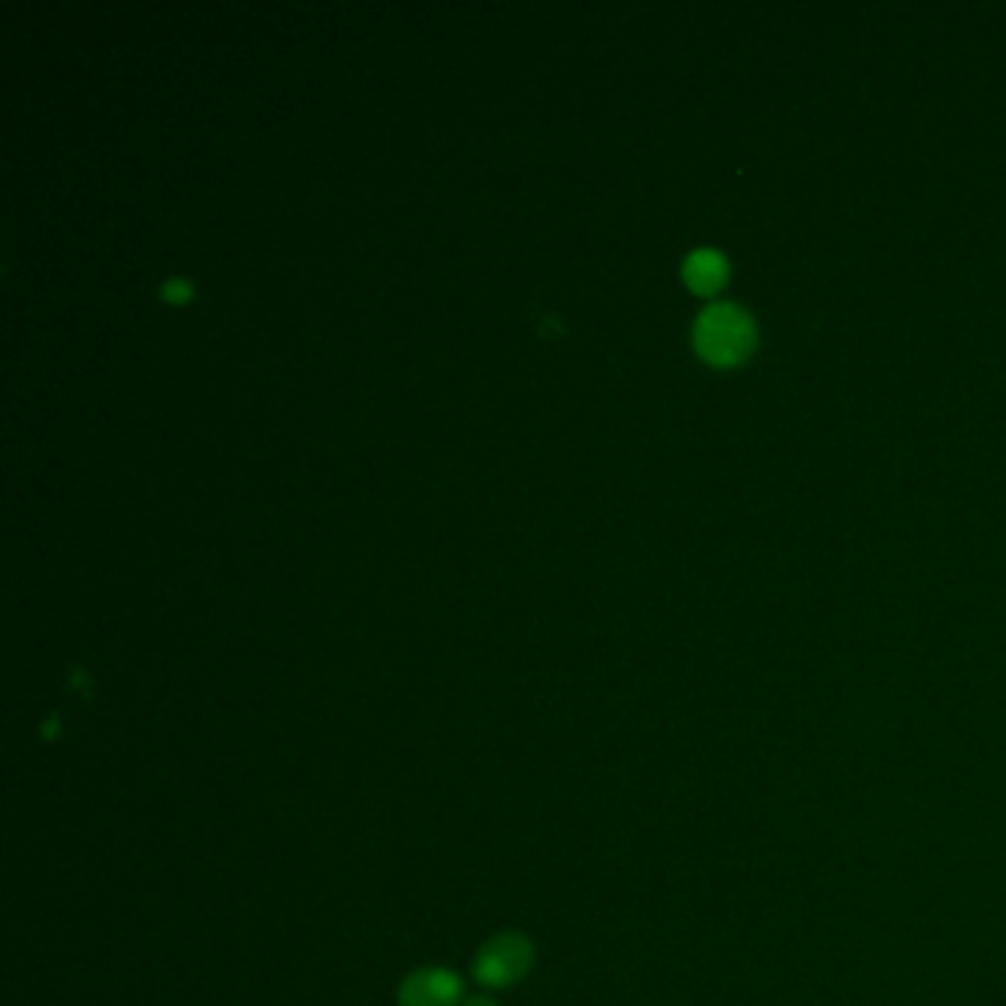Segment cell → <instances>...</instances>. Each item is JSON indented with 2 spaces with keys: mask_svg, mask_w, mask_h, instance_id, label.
Here are the masks:
<instances>
[{
  "mask_svg": "<svg viewBox=\"0 0 1006 1006\" xmlns=\"http://www.w3.org/2000/svg\"><path fill=\"white\" fill-rule=\"evenodd\" d=\"M694 340H697V348L709 364L735 366L750 355L756 334H753V322L741 310L718 305L702 313Z\"/></svg>",
  "mask_w": 1006,
  "mask_h": 1006,
  "instance_id": "1",
  "label": "cell"
},
{
  "mask_svg": "<svg viewBox=\"0 0 1006 1006\" xmlns=\"http://www.w3.org/2000/svg\"><path fill=\"white\" fill-rule=\"evenodd\" d=\"M528 965H531V945L517 933H505V936L490 939L479 950V957L472 962V974L484 986L502 988L523 978Z\"/></svg>",
  "mask_w": 1006,
  "mask_h": 1006,
  "instance_id": "2",
  "label": "cell"
},
{
  "mask_svg": "<svg viewBox=\"0 0 1006 1006\" xmlns=\"http://www.w3.org/2000/svg\"><path fill=\"white\" fill-rule=\"evenodd\" d=\"M402 1006H455L460 1001V980L451 971L422 969L399 988Z\"/></svg>",
  "mask_w": 1006,
  "mask_h": 1006,
  "instance_id": "3",
  "label": "cell"
},
{
  "mask_svg": "<svg viewBox=\"0 0 1006 1006\" xmlns=\"http://www.w3.org/2000/svg\"><path fill=\"white\" fill-rule=\"evenodd\" d=\"M685 281L697 293H715L727 281V263L718 251H694L685 263Z\"/></svg>",
  "mask_w": 1006,
  "mask_h": 1006,
  "instance_id": "4",
  "label": "cell"
},
{
  "mask_svg": "<svg viewBox=\"0 0 1006 1006\" xmlns=\"http://www.w3.org/2000/svg\"><path fill=\"white\" fill-rule=\"evenodd\" d=\"M163 293H165V298H172V301H181V298L190 296V284H186L183 278H169L163 284Z\"/></svg>",
  "mask_w": 1006,
  "mask_h": 1006,
  "instance_id": "5",
  "label": "cell"
},
{
  "mask_svg": "<svg viewBox=\"0 0 1006 1006\" xmlns=\"http://www.w3.org/2000/svg\"><path fill=\"white\" fill-rule=\"evenodd\" d=\"M467 1006H496V1004L488 1001V997H476V1001H467Z\"/></svg>",
  "mask_w": 1006,
  "mask_h": 1006,
  "instance_id": "6",
  "label": "cell"
}]
</instances>
